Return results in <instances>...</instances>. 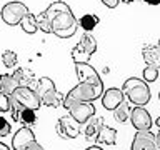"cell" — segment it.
I'll list each match as a JSON object with an SVG mask.
<instances>
[{
	"mask_svg": "<svg viewBox=\"0 0 160 150\" xmlns=\"http://www.w3.org/2000/svg\"><path fill=\"white\" fill-rule=\"evenodd\" d=\"M10 132H12V127H10V123H8L3 117H0V137H7Z\"/></svg>",
	"mask_w": 160,
	"mask_h": 150,
	"instance_id": "f546056e",
	"label": "cell"
},
{
	"mask_svg": "<svg viewBox=\"0 0 160 150\" xmlns=\"http://www.w3.org/2000/svg\"><path fill=\"white\" fill-rule=\"evenodd\" d=\"M20 27H22V30H23V32L25 33H28V35H33L35 32H37V20H35V15L33 13H27V15H25V17L22 18V20H20Z\"/></svg>",
	"mask_w": 160,
	"mask_h": 150,
	"instance_id": "44dd1931",
	"label": "cell"
},
{
	"mask_svg": "<svg viewBox=\"0 0 160 150\" xmlns=\"http://www.w3.org/2000/svg\"><path fill=\"white\" fill-rule=\"evenodd\" d=\"M33 140H37V138H35V133L32 132V128L25 127V125H23V127L18 128L17 132H15V135H13V138H12V148L13 150H23L28 143H32Z\"/></svg>",
	"mask_w": 160,
	"mask_h": 150,
	"instance_id": "4fadbf2b",
	"label": "cell"
},
{
	"mask_svg": "<svg viewBox=\"0 0 160 150\" xmlns=\"http://www.w3.org/2000/svg\"><path fill=\"white\" fill-rule=\"evenodd\" d=\"M157 78H158V68L153 67V65H147V67L143 68V80L147 83H152Z\"/></svg>",
	"mask_w": 160,
	"mask_h": 150,
	"instance_id": "4316f807",
	"label": "cell"
},
{
	"mask_svg": "<svg viewBox=\"0 0 160 150\" xmlns=\"http://www.w3.org/2000/svg\"><path fill=\"white\" fill-rule=\"evenodd\" d=\"M68 115L72 117L75 122L78 123H87V120H90L95 115V107L92 102H80V100H73L70 102L67 107Z\"/></svg>",
	"mask_w": 160,
	"mask_h": 150,
	"instance_id": "52a82bcc",
	"label": "cell"
},
{
	"mask_svg": "<svg viewBox=\"0 0 160 150\" xmlns=\"http://www.w3.org/2000/svg\"><path fill=\"white\" fill-rule=\"evenodd\" d=\"M20 87V82L13 77L12 73H2L0 75V92L12 95L15 90Z\"/></svg>",
	"mask_w": 160,
	"mask_h": 150,
	"instance_id": "e0dca14e",
	"label": "cell"
},
{
	"mask_svg": "<svg viewBox=\"0 0 160 150\" xmlns=\"http://www.w3.org/2000/svg\"><path fill=\"white\" fill-rule=\"evenodd\" d=\"M35 92L40 97V102L42 105H47V107H60L63 102V95L57 90L53 80L48 77H42L35 82Z\"/></svg>",
	"mask_w": 160,
	"mask_h": 150,
	"instance_id": "3957f363",
	"label": "cell"
},
{
	"mask_svg": "<svg viewBox=\"0 0 160 150\" xmlns=\"http://www.w3.org/2000/svg\"><path fill=\"white\" fill-rule=\"evenodd\" d=\"M102 105L105 110H113L117 105H120L125 100V95L122 92V88H107L102 93Z\"/></svg>",
	"mask_w": 160,
	"mask_h": 150,
	"instance_id": "5bb4252c",
	"label": "cell"
},
{
	"mask_svg": "<svg viewBox=\"0 0 160 150\" xmlns=\"http://www.w3.org/2000/svg\"><path fill=\"white\" fill-rule=\"evenodd\" d=\"M20 123H23L25 127H30L37 122V110H32V108H23L22 113H20Z\"/></svg>",
	"mask_w": 160,
	"mask_h": 150,
	"instance_id": "cb8c5ba5",
	"label": "cell"
},
{
	"mask_svg": "<svg viewBox=\"0 0 160 150\" xmlns=\"http://www.w3.org/2000/svg\"><path fill=\"white\" fill-rule=\"evenodd\" d=\"M23 150H45V148H43L42 145H40V143L37 142V140H33V142H32V143H28Z\"/></svg>",
	"mask_w": 160,
	"mask_h": 150,
	"instance_id": "4dcf8cb0",
	"label": "cell"
},
{
	"mask_svg": "<svg viewBox=\"0 0 160 150\" xmlns=\"http://www.w3.org/2000/svg\"><path fill=\"white\" fill-rule=\"evenodd\" d=\"M128 120H130V123H132L137 130H150V128H152V125H153L152 117H150V113L147 112V108L138 107V105L130 110Z\"/></svg>",
	"mask_w": 160,
	"mask_h": 150,
	"instance_id": "9c48e42d",
	"label": "cell"
},
{
	"mask_svg": "<svg viewBox=\"0 0 160 150\" xmlns=\"http://www.w3.org/2000/svg\"><path fill=\"white\" fill-rule=\"evenodd\" d=\"M0 150H10V148H8L5 143H2V142H0Z\"/></svg>",
	"mask_w": 160,
	"mask_h": 150,
	"instance_id": "d590c367",
	"label": "cell"
},
{
	"mask_svg": "<svg viewBox=\"0 0 160 150\" xmlns=\"http://www.w3.org/2000/svg\"><path fill=\"white\" fill-rule=\"evenodd\" d=\"M25 107H22L17 100H13L12 97H10V115H12V120L13 122H18L20 120V113H22V110Z\"/></svg>",
	"mask_w": 160,
	"mask_h": 150,
	"instance_id": "83f0119b",
	"label": "cell"
},
{
	"mask_svg": "<svg viewBox=\"0 0 160 150\" xmlns=\"http://www.w3.org/2000/svg\"><path fill=\"white\" fill-rule=\"evenodd\" d=\"M143 2H147L148 5H158L160 0H143Z\"/></svg>",
	"mask_w": 160,
	"mask_h": 150,
	"instance_id": "836d02e7",
	"label": "cell"
},
{
	"mask_svg": "<svg viewBox=\"0 0 160 150\" xmlns=\"http://www.w3.org/2000/svg\"><path fill=\"white\" fill-rule=\"evenodd\" d=\"M130 150H157L155 145V135L150 130H137L132 140Z\"/></svg>",
	"mask_w": 160,
	"mask_h": 150,
	"instance_id": "7c38bea8",
	"label": "cell"
},
{
	"mask_svg": "<svg viewBox=\"0 0 160 150\" xmlns=\"http://www.w3.org/2000/svg\"><path fill=\"white\" fill-rule=\"evenodd\" d=\"M97 52V40L90 32H85L80 38V42L72 48V60L75 63H80V62H88L90 57Z\"/></svg>",
	"mask_w": 160,
	"mask_h": 150,
	"instance_id": "5b68a950",
	"label": "cell"
},
{
	"mask_svg": "<svg viewBox=\"0 0 160 150\" xmlns=\"http://www.w3.org/2000/svg\"><path fill=\"white\" fill-rule=\"evenodd\" d=\"M103 125V118L102 117H93L87 120V127H85V138L88 140V142H95V138H97L98 135V130L100 127Z\"/></svg>",
	"mask_w": 160,
	"mask_h": 150,
	"instance_id": "ac0fdd59",
	"label": "cell"
},
{
	"mask_svg": "<svg viewBox=\"0 0 160 150\" xmlns=\"http://www.w3.org/2000/svg\"><path fill=\"white\" fill-rule=\"evenodd\" d=\"M118 2H120V0H102V3L107 5L108 8H115L118 5Z\"/></svg>",
	"mask_w": 160,
	"mask_h": 150,
	"instance_id": "1f68e13d",
	"label": "cell"
},
{
	"mask_svg": "<svg viewBox=\"0 0 160 150\" xmlns=\"http://www.w3.org/2000/svg\"><path fill=\"white\" fill-rule=\"evenodd\" d=\"M35 20H37V28H40L43 33H52V23H50V20L42 13L35 15Z\"/></svg>",
	"mask_w": 160,
	"mask_h": 150,
	"instance_id": "484cf974",
	"label": "cell"
},
{
	"mask_svg": "<svg viewBox=\"0 0 160 150\" xmlns=\"http://www.w3.org/2000/svg\"><path fill=\"white\" fill-rule=\"evenodd\" d=\"M78 22L72 13V10L68 12H60L52 18V33H55L58 38H70L73 37L77 32Z\"/></svg>",
	"mask_w": 160,
	"mask_h": 150,
	"instance_id": "277c9868",
	"label": "cell"
},
{
	"mask_svg": "<svg viewBox=\"0 0 160 150\" xmlns=\"http://www.w3.org/2000/svg\"><path fill=\"white\" fill-rule=\"evenodd\" d=\"M12 75L20 82V87H30L33 82H37V80H35V75L30 72V70H27V68L17 67V68H13Z\"/></svg>",
	"mask_w": 160,
	"mask_h": 150,
	"instance_id": "d6986e66",
	"label": "cell"
},
{
	"mask_svg": "<svg viewBox=\"0 0 160 150\" xmlns=\"http://www.w3.org/2000/svg\"><path fill=\"white\" fill-rule=\"evenodd\" d=\"M10 112V95L0 92V113Z\"/></svg>",
	"mask_w": 160,
	"mask_h": 150,
	"instance_id": "f1b7e54d",
	"label": "cell"
},
{
	"mask_svg": "<svg viewBox=\"0 0 160 150\" xmlns=\"http://www.w3.org/2000/svg\"><path fill=\"white\" fill-rule=\"evenodd\" d=\"M155 125H157V127L160 128V115H158V118H157V120H155Z\"/></svg>",
	"mask_w": 160,
	"mask_h": 150,
	"instance_id": "8d00e7d4",
	"label": "cell"
},
{
	"mask_svg": "<svg viewBox=\"0 0 160 150\" xmlns=\"http://www.w3.org/2000/svg\"><path fill=\"white\" fill-rule=\"evenodd\" d=\"M120 2H125V3H128V2H132V0H120Z\"/></svg>",
	"mask_w": 160,
	"mask_h": 150,
	"instance_id": "74e56055",
	"label": "cell"
},
{
	"mask_svg": "<svg viewBox=\"0 0 160 150\" xmlns=\"http://www.w3.org/2000/svg\"><path fill=\"white\" fill-rule=\"evenodd\" d=\"M158 100H160V92H158Z\"/></svg>",
	"mask_w": 160,
	"mask_h": 150,
	"instance_id": "ab89813d",
	"label": "cell"
},
{
	"mask_svg": "<svg viewBox=\"0 0 160 150\" xmlns=\"http://www.w3.org/2000/svg\"><path fill=\"white\" fill-rule=\"evenodd\" d=\"M155 145H157V150H160V128H158V133L155 135Z\"/></svg>",
	"mask_w": 160,
	"mask_h": 150,
	"instance_id": "d6a6232c",
	"label": "cell"
},
{
	"mask_svg": "<svg viewBox=\"0 0 160 150\" xmlns=\"http://www.w3.org/2000/svg\"><path fill=\"white\" fill-rule=\"evenodd\" d=\"M30 12L28 7L22 2H8L2 7V12H0V17L7 25H18L20 20H22L25 15Z\"/></svg>",
	"mask_w": 160,
	"mask_h": 150,
	"instance_id": "8992f818",
	"label": "cell"
},
{
	"mask_svg": "<svg viewBox=\"0 0 160 150\" xmlns=\"http://www.w3.org/2000/svg\"><path fill=\"white\" fill-rule=\"evenodd\" d=\"M57 132L62 138H77L80 135L78 122H75L70 115H63L57 122Z\"/></svg>",
	"mask_w": 160,
	"mask_h": 150,
	"instance_id": "8fae6325",
	"label": "cell"
},
{
	"mask_svg": "<svg viewBox=\"0 0 160 150\" xmlns=\"http://www.w3.org/2000/svg\"><path fill=\"white\" fill-rule=\"evenodd\" d=\"M75 72H77L78 82H87V83H93V85H103L98 72L88 62L75 63Z\"/></svg>",
	"mask_w": 160,
	"mask_h": 150,
	"instance_id": "30bf717a",
	"label": "cell"
},
{
	"mask_svg": "<svg viewBox=\"0 0 160 150\" xmlns=\"http://www.w3.org/2000/svg\"><path fill=\"white\" fill-rule=\"evenodd\" d=\"M157 47H158V50H160V40H158V45H157Z\"/></svg>",
	"mask_w": 160,
	"mask_h": 150,
	"instance_id": "f35d334b",
	"label": "cell"
},
{
	"mask_svg": "<svg viewBox=\"0 0 160 150\" xmlns=\"http://www.w3.org/2000/svg\"><path fill=\"white\" fill-rule=\"evenodd\" d=\"M68 10H72V8H70L65 2H62V0H55V2H52L47 8H45L43 15L50 20V23H52V18L55 17V15H58L60 12H68Z\"/></svg>",
	"mask_w": 160,
	"mask_h": 150,
	"instance_id": "ffe728a7",
	"label": "cell"
},
{
	"mask_svg": "<svg viewBox=\"0 0 160 150\" xmlns=\"http://www.w3.org/2000/svg\"><path fill=\"white\" fill-rule=\"evenodd\" d=\"M95 143H103V145H115L117 143V130L108 127V125H102L98 130V135L95 138Z\"/></svg>",
	"mask_w": 160,
	"mask_h": 150,
	"instance_id": "2e32d148",
	"label": "cell"
},
{
	"mask_svg": "<svg viewBox=\"0 0 160 150\" xmlns=\"http://www.w3.org/2000/svg\"><path fill=\"white\" fill-rule=\"evenodd\" d=\"M13 100L22 105L25 108H32V110H38L42 102H40V97L37 95V92L32 87H18L15 92L10 95Z\"/></svg>",
	"mask_w": 160,
	"mask_h": 150,
	"instance_id": "ba28073f",
	"label": "cell"
},
{
	"mask_svg": "<svg viewBox=\"0 0 160 150\" xmlns=\"http://www.w3.org/2000/svg\"><path fill=\"white\" fill-rule=\"evenodd\" d=\"M2 62L7 68H15L17 67V62H18V57L13 50H5L2 53Z\"/></svg>",
	"mask_w": 160,
	"mask_h": 150,
	"instance_id": "d4e9b609",
	"label": "cell"
},
{
	"mask_svg": "<svg viewBox=\"0 0 160 150\" xmlns=\"http://www.w3.org/2000/svg\"><path fill=\"white\" fill-rule=\"evenodd\" d=\"M122 92L130 103L138 105V107L147 105L150 102V97H152L148 83L143 78H137V77H130L125 80L122 85Z\"/></svg>",
	"mask_w": 160,
	"mask_h": 150,
	"instance_id": "6da1fadb",
	"label": "cell"
},
{
	"mask_svg": "<svg viewBox=\"0 0 160 150\" xmlns=\"http://www.w3.org/2000/svg\"><path fill=\"white\" fill-rule=\"evenodd\" d=\"M142 57L143 62L147 65H153V67H160V50L157 45H147L142 47Z\"/></svg>",
	"mask_w": 160,
	"mask_h": 150,
	"instance_id": "9a60e30c",
	"label": "cell"
},
{
	"mask_svg": "<svg viewBox=\"0 0 160 150\" xmlns=\"http://www.w3.org/2000/svg\"><path fill=\"white\" fill-rule=\"evenodd\" d=\"M128 115H130V107H128V100H123L120 105L113 108V117L117 122H127L128 120Z\"/></svg>",
	"mask_w": 160,
	"mask_h": 150,
	"instance_id": "603a6c76",
	"label": "cell"
},
{
	"mask_svg": "<svg viewBox=\"0 0 160 150\" xmlns=\"http://www.w3.org/2000/svg\"><path fill=\"white\" fill-rule=\"evenodd\" d=\"M85 150H103V148L98 147V145H93V147H88V148H85Z\"/></svg>",
	"mask_w": 160,
	"mask_h": 150,
	"instance_id": "e575fe53",
	"label": "cell"
},
{
	"mask_svg": "<svg viewBox=\"0 0 160 150\" xmlns=\"http://www.w3.org/2000/svg\"><path fill=\"white\" fill-rule=\"evenodd\" d=\"M77 22H78V25L85 30V32H90V30H93L95 27H97L100 18L97 17V15H93V13H85V15H82V17L77 20Z\"/></svg>",
	"mask_w": 160,
	"mask_h": 150,
	"instance_id": "7402d4cb",
	"label": "cell"
},
{
	"mask_svg": "<svg viewBox=\"0 0 160 150\" xmlns=\"http://www.w3.org/2000/svg\"><path fill=\"white\" fill-rule=\"evenodd\" d=\"M102 93H103V85L78 82L73 88H70L68 92L63 95L62 107L65 108L70 102H73V100H80V102H93V100L102 97Z\"/></svg>",
	"mask_w": 160,
	"mask_h": 150,
	"instance_id": "7a4b0ae2",
	"label": "cell"
}]
</instances>
